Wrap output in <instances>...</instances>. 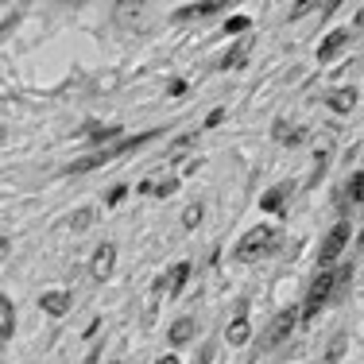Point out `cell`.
<instances>
[{
    "mask_svg": "<svg viewBox=\"0 0 364 364\" xmlns=\"http://www.w3.org/2000/svg\"><path fill=\"white\" fill-rule=\"evenodd\" d=\"M275 248V229L272 225H256L252 232H245V240L237 245V259H259Z\"/></svg>",
    "mask_w": 364,
    "mask_h": 364,
    "instance_id": "6da1fadb",
    "label": "cell"
},
{
    "mask_svg": "<svg viewBox=\"0 0 364 364\" xmlns=\"http://www.w3.org/2000/svg\"><path fill=\"white\" fill-rule=\"evenodd\" d=\"M333 287H337V275L329 272V267H322V275L314 279V287H310V294H306V310H302V318H306V322H310V318H314L318 310H322L326 302H329Z\"/></svg>",
    "mask_w": 364,
    "mask_h": 364,
    "instance_id": "7a4b0ae2",
    "label": "cell"
},
{
    "mask_svg": "<svg viewBox=\"0 0 364 364\" xmlns=\"http://www.w3.org/2000/svg\"><path fill=\"white\" fill-rule=\"evenodd\" d=\"M349 237H353L349 225H333V229H329V237H326V245L318 248V264H322V267L333 264V259L341 256V248L349 245Z\"/></svg>",
    "mask_w": 364,
    "mask_h": 364,
    "instance_id": "3957f363",
    "label": "cell"
},
{
    "mask_svg": "<svg viewBox=\"0 0 364 364\" xmlns=\"http://www.w3.org/2000/svg\"><path fill=\"white\" fill-rule=\"evenodd\" d=\"M294 318H299L294 310H279V314L272 318V326H267V333L259 337V349H275V345H279L283 337L294 329Z\"/></svg>",
    "mask_w": 364,
    "mask_h": 364,
    "instance_id": "277c9868",
    "label": "cell"
},
{
    "mask_svg": "<svg viewBox=\"0 0 364 364\" xmlns=\"http://www.w3.org/2000/svg\"><path fill=\"white\" fill-rule=\"evenodd\" d=\"M112 264H117V248H112V245H101L97 252H93V259H90L93 279H109V275H112Z\"/></svg>",
    "mask_w": 364,
    "mask_h": 364,
    "instance_id": "5b68a950",
    "label": "cell"
},
{
    "mask_svg": "<svg viewBox=\"0 0 364 364\" xmlns=\"http://www.w3.org/2000/svg\"><path fill=\"white\" fill-rule=\"evenodd\" d=\"M39 306L47 310L50 318H63L66 310H70V294H66V291H47V294L39 299Z\"/></svg>",
    "mask_w": 364,
    "mask_h": 364,
    "instance_id": "8992f818",
    "label": "cell"
},
{
    "mask_svg": "<svg viewBox=\"0 0 364 364\" xmlns=\"http://www.w3.org/2000/svg\"><path fill=\"white\" fill-rule=\"evenodd\" d=\"M287 198H291V186H287V182H279V186H272V190H267L264 198H259V205H264L267 213H279Z\"/></svg>",
    "mask_w": 364,
    "mask_h": 364,
    "instance_id": "52a82bcc",
    "label": "cell"
},
{
    "mask_svg": "<svg viewBox=\"0 0 364 364\" xmlns=\"http://www.w3.org/2000/svg\"><path fill=\"white\" fill-rule=\"evenodd\" d=\"M186 279H190V264H175V267H171V275H167V283H159V279H155V287H167L171 294H182V287H186Z\"/></svg>",
    "mask_w": 364,
    "mask_h": 364,
    "instance_id": "ba28073f",
    "label": "cell"
},
{
    "mask_svg": "<svg viewBox=\"0 0 364 364\" xmlns=\"http://www.w3.org/2000/svg\"><path fill=\"white\" fill-rule=\"evenodd\" d=\"M345 43H349V31H345V28L341 31H329V36L322 39V47H318V58H322V63H326V58H333Z\"/></svg>",
    "mask_w": 364,
    "mask_h": 364,
    "instance_id": "9c48e42d",
    "label": "cell"
},
{
    "mask_svg": "<svg viewBox=\"0 0 364 364\" xmlns=\"http://www.w3.org/2000/svg\"><path fill=\"white\" fill-rule=\"evenodd\" d=\"M12 329H16V306H12V299L0 294V341H8Z\"/></svg>",
    "mask_w": 364,
    "mask_h": 364,
    "instance_id": "30bf717a",
    "label": "cell"
},
{
    "mask_svg": "<svg viewBox=\"0 0 364 364\" xmlns=\"http://www.w3.org/2000/svg\"><path fill=\"white\" fill-rule=\"evenodd\" d=\"M329 109L333 112H353L357 109V90H337V93H329Z\"/></svg>",
    "mask_w": 364,
    "mask_h": 364,
    "instance_id": "8fae6325",
    "label": "cell"
},
{
    "mask_svg": "<svg viewBox=\"0 0 364 364\" xmlns=\"http://www.w3.org/2000/svg\"><path fill=\"white\" fill-rule=\"evenodd\" d=\"M194 329H198V326H194V318H178V322L171 326V333H167V337H171V345H186L190 337H194Z\"/></svg>",
    "mask_w": 364,
    "mask_h": 364,
    "instance_id": "7c38bea8",
    "label": "cell"
},
{
    "mask_svg": "<svg viewBox=\"0 0 364 364\" xmlns=\"http://www.w3.org/2000/svg\"><path fill=\"white\" fill-rule=\"evenodd\" d=\"M248 337H252V326H248V318H245V314L232 318V326H229V345H245Z\"/></svg>",
    "mask_w": 364,
    "mask_h": 364,
    "instance_id": "4fadbf2b",
    "label": "cell"
},
{
    "mask_svg": "<svg viewBox=\"0 0 364 364\" xmlns=\"http://www.w3.org/2000/svg\"><path fill=\"white\" fill-rule=\"evenodd\" d=\"M90 136L101 144V140H112V136H120V128H117V124H93V128H90Z\"/></svg>",
    "mask_w": 364,
    "mask_h": 364,
    "instance_id": "5bb4252c",
    "label": "cell"
},
{
    "mask_svg": "<svg viewBox=\"0 0 364 364\" xmlns=\"http://www.w3.org/2000/svg\"><path fill=\"white\" fill-rule=\"evenodd\" d=\"M248 23H252L248 16H232V20L225 23V36H240V31H248Z\"/></svg>",
    "mask_w": 364,
    "mask_h": 364,
    "instance_id": "9a60e30c",
    "label": "cell"
},
{
    "mask_svg": "<svg viewBox=\"0 0 364 364\" xmlns=\"http://www.w3.org/2000/svg\"><path fill=\"white\" fill-rule=\"evenodd\" d=\"M90 221H93V210H77L74 218H70V229H74V232H82Z\"/></svg>",
    "mask_w": 364,
    "mask_h": 364,
    "instance_id": "2e32d148",
    "label": "cell"
},
{
    "mask_svg": "<svg viewBox=\"0 0 364 364\" xmlns=\"http://www.w3.org/2000/svg\"><path fill=\"white\" fill-rule=\"evenodd\" d=\"M198 221H202V205H190V210L182 213V225H186V229H194Z\"/></svg>",
    "mask_w": 364,
    "mask_h": 364,
    "instance_id": "e0dca14e",
    "label": "cell"
},
{
    "mask_svg": "<svg viewBox=\"0 0 364 364\" xmlns=\"http://www.w3.org/2000/svg\"><path fill=\"white\" fill-rule=\"evenodd\" d=\"M349 202H353V205L360 202V175H353V178H349Z\"/></svg>",
    "mask_w": 364,
    "mask_h": 364,
    "instance_id": "ac0fdd59",
    "label": "cell"
},
{
    "mask_svg": "<svg viewBox=\"0 0 364 364\" xmlns=\"http://www.w3.org/2000/svg\"><path fill=\"white\" fill-rule=\"evenodd\" d=\"M221 120H225V109H213V112H210V117H205V124H210V128H218V124H221Z\"/></svg>",
    "mask_w": 364,
    "mask_h": 364,
    "instance_id": "d6986e66",
    "label": "cell"
},
{
    "mask_svg": "<svg viewBox=\"0 0 364 364\" xmlns=\"http://www.w3.org/2000/svg\"><path fill=\"white\" fill-rule=\"evenodd\" d=\"M155 364H182L178 357H163V360H155Z\"/></svg>",
    "mask_w": 364,
    "mask_h": 364,
    "instance_id": "ffe728a7",
    "label": "cell"
},
{
    "mask_svg": "<svg viewBox=\"0 0 364 364\" xmlns=\"http://www.w3.org/2000/svg\"><path fill=\"white\" fill-rule=\"evenodd\" d=\"M8 252V237H0V256H4Z\"/></svg>",
    "mask_w": 364,
    "mask_h": 364,
    "instance_id": "44dd1931",
    "label": "cell"
},
{
    "mask_svg": "<svg viewBox=\"0 0 364 364\" xmlns=\"http://www.w3.org/2000/svg\"><path fill=\"white\" fill-rule=\"evenodd\" d=\"M0 140H4V128H0Z\"/></svg>",
    "mask_w": 364,
    "mask_h": 364,
    "instance_id": "7402d4cb",
    "label": "cell"
},
{
    "mask_svg": "<svg viewBox=\"0 0 364 364\" xmlns=\"http://www.w3.org/2000/svg\"><path fill=\"white\" fill-rule=\"evenodd\" d=\"M112 364H117V360H112Z\"/></svg>",
    "mask_w": 364,
    "mask_h": 364,
    "instance_id": "603a6c76",
    "label": "cell"
}]
</instances>
